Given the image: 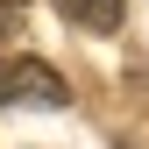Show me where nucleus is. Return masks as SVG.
I'll return each instance as SVG.
<instances>
[{
  "label": "nucleus",
  "mask_w": 149,
  "mask_h": 149,
  "mask_svg": "<svg viewBox=\"0 0 149 149\" xmlns=\"http://www.w3.org/2000/svg\"><path fill=\"white\" fill-rule=\"evenodd\" d=\"M57 7H64V22H78L92 36H114L128 22V0H57Z\"/></svg>",
  "instance_id": "obj_2"
},
{
  "label": "nucleus",
  "mask_w": 149,
  "mask_h": 149,
  "mask_svg": "<svg viewBox=\"0 0 149 149\" xmlns=\"http://www.w3.org/2000/svg\"><path fill=\"white\" fill-rule=\"evenodd\" d=\"M22 7L29 0H0V29H22Z\"/></svg>",
  "instance_id": "obj_3"
},
{
  "label": "nucleus",
  "mask_w": 149,
  "mask_h": 149,
  "mask_svg": "<svg viewBox=\"0 0 149 149\" xmlns=\"http://www.w3.org/2000/svg\"><path fill=\"white\" fill-rule=\"evenodd\" d=\"M64 100H71V85H64L43 57L0 64V107H64Z\"/></svg>",
  "instance_id": "obj_1"
}]
</instances>
